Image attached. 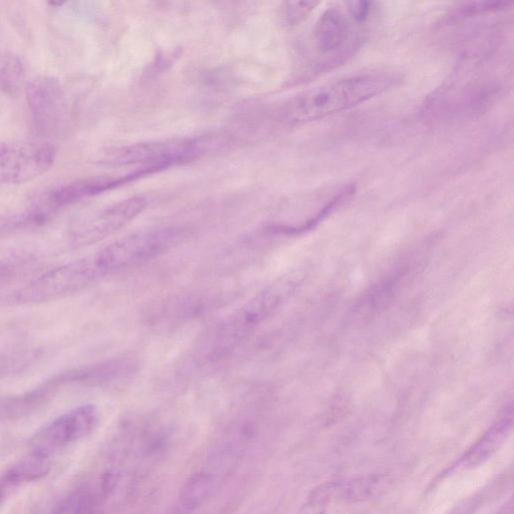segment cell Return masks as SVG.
I'll use <instances>...</instances> for the list:
<instances>
[{
    "label": "cell",
    "instance_id": "6da1fadb",
    "mask_svg": "<svg viewBox=\"0 0 514 514\" xmlns=\"http://www.w3.org/2000/svg\"><path fill=\"white\" fill-rule=\"evenodd\" d=\"M400 82L394 71L377 70L356 74L311 89L289 101L282 121L297 127L351 110L393 88Z\"/></svg>",
    "mask_w": 514,
    "mask_h": 514
},
{
    "label": "cell",
    "instance_id": "7a4b0ae2",
    "mask_svg": "<svg viewBox=\"0 0 514 514\" xmlns=\"http://www.w3.org/2000/svg\"><path fill=\"white\" fill-rule=\"evenodd\" d=\"M287 289L283 282L272 284L224 318L202 341L201 358L216 362L232 353L278 310Z\"/></svg>",
    "mask_w": 514,
    "mask_h": 514
},
{
    "label": "cell",
    "instance_id": "3957f363",
    "mask_svg": "<svg viewBox=\"0 0 514 514\" xmlns=\"http://www.w3.org/2000/svg\"><path fill=\"white\" fill-rule=\"evenodd\" d=\"M185 237V230L178 227L133 233L95 253V261L101 275L106 278L157 259L180 244Z\"/></svg>",
    "mask_w": 514,
    "mask_h": 514
},
{
    "label": "cell",
    "instance_id": "277c9868",
    "mask_svg": "<svg viewBox=\"0 0 514 514\" xmlns=\"http://www.w3.org/2000/svg\"><path fill=\"white\" fill-rule=\"evenodd\" d=\"M103 279L94 254L40 277L21 290L18 304H41L76 294Z\"/></svg>",
    "mask_w": 514,
    "mask_h": 514
},
{
    "label": "cell",
    "instance_id": "5b68a950",
    "mask_svg": "<svg viewBox=\"0 0 514 514\" xmlns=\"http://www.w3.org/2000/svg\"><path fill=\"white\" fill-rule=\"evenodd\" d=\"M207 147V140L200 137L138 144L112 152L105 162L114 165L142 164L165 170L195 160Z\"/></svg>",
    "mask_w": 514,
    "mask_h": 514
},
{
    "label": "cell",
    "instance_id": "8992f818",
    "mask_svg": "<svg viewBox=\"0 0 514 514\" xmlns=\"http://www.w3.org/2000/svg\"><path fill=\"white\" fill-rule=\"evenodd\" d=\"M55 147L44 141L0 143V182L23 184L47 173L55 163Z\"/></svg>",
    "mask_w": 514,
    "mask_h": 514
},
{
    "label": "cell",
    "instance_id": "52a82bcc",
    "mask_svg": "<svg viewBox=\"0 0 514 514\" xmlns=\"http://www.w3.org/2000/svg\"><path fill=\"white\" fill-rule=\"evenodd\" d=\"M100 414L95 405L79 406L40 429L32 439L33 451L51 456L94 431Z\"/></svg>",
    "mask_w": 514,
    "mask_h": 514
},
{
    "label": "cell",
    "instance_id": "ba28073f",
    "mask_svg": "<svg viewBox=\"0 0 514 514\" xmlns=\"http://www.w3.org/2000/svg\"><path fill=\"white\" fill-rule=\"evenodd\" d=\"M313 41L318 55L330 66L343 63L360 45L352 21L338 7L329 8L320 17Z\"/></svg>",
    "mask_w": 514,
    "mask_h": 514
},
{
    "label": "cell",
    "instance_id": "9c48e42d",
    "mask_svg": "<svg viewBox=\"0 0 514 514\" xmlns=\"http://www.w3.org/2000/svg\"><path fill=\"white\" fill-rule=\"evenodd\" d=\"M28 103L36 132L51 136L61 130L66 121L68 104L60 82L49 76L33 79L27 87Z\"/></svg>",
    "mask_w": 514,
    "mask_h": 514
},
{
    "label": "cell",
    "instance_id": "30bf717a",
    "mask_svg": "<svg viewBox=\"0 0 514 514\" xmlns=\"http://www.w3.org/2000/svg\"><path fill=\"white\" fill-rule=\"evenodd\" d=\"M147 206L145 197L134 196L90 215L74 226L71 234L73 243L86 246L99 242L126 226Z\"/></svg>",
    "mask_w": 514,
    "mask_h": 514
},
{
    "label": "cell",
    "instance_id": "8fae6325",
    "mask_svg": "<svg viewBox=\"0 0 514 514\" xmlns=\"http://www.w3.org/2000/svg\"><path fill=\"white\" fill-rule=\"evenodd\" d=\"M159 171L162 170L156 167H143L123 176H103L78 180L50 191L38 204L53 214L58 209L103 194Z\"/></svg>",
    "mask_w": 514,
    "mask_h": 514
},
{
    "label": "cell",
    "instance_id": "7c38bea8",
    "mask_svg": "<svg viewBox=\"0 0 514 514\" xmlns=\"http://www.w3.org/2000/svg\"><path fill=\"white\" fill-rule=\"evenodd\" d=\"M512 425V415H504L485 432L461 457L459 464L466 468L476 467L491 458L504 443Z\"/></svg>",
    "mask_w": 514,
    "mask_h": 514
},
{
    "label": "cell",
    "instance_id": "4fadbf2b",
    "mask_svg": "<svg viewBox=\"0 0 514 514\" xmlns=\"http://www.w3.org/2000/svg\"><path fill=\"white\" fill-rule=\"evenodd\" d=\"M54 382L22 396L0 401V420H15L31 415L45 406L56 390Z\"/></svg>",
    "mask_w": 514,
    "mask_h": 514
},
{
    "label": "cell",
    "instance_id": "5bb4252c",
    "mask_svg": "<svg viewBox=\"0 0 514 514\" xmlns=\"http://www.w3.org/2000/svg\"><path fill=\"white\" fill-rule=\"evenodd\" d=\"M388 479L383 475H368L345 482H335L334 497L345 502H358L376 496L385 489Z\"/></svg>",
    "mask_w": 514,
    "mask_h": 514
},
{
    "label": "cell",
    "instance_id": "9a60e30c",
    "mask_svg": "<svg viewBox=\"0 0 514 514\" xmlns=\"http://www.w3.org/2000/svg\"><path fill=\"white\" fill-rule=\"evenodd\" d=\"M24 80L25 68L21 59L12 53L0 51V91L16 95Z\"/></svg>",
    "mask_w": 514,
    "mask_h": 514
},
{
    "label": "cell",
    "instance_id": "2e32d148",
    "mask_svg": "<svg viewBox=\"0 0 514 514\" xmlns=\"http://www.w3.org/2000/svg\"><path fill=\"white\" fill-rule=\"evenodd\" d=\"M512 6V3H504V2H493V3H485V2H476V3H468L458 6L455 9L448 19L451 22L465 21L467 19H472L479 16L497 14L500 12L506 11L508 8Z\"/></svg>",
    "mask_w": 514,
    "mask_h": 514
},
{
    "label": "cell",
    "instance_id": "e0dca14e",
    "mask_svg": "<svg viewBox=\"0 0 514 514\" xmlns=\"http://www.w3.org/2000/svg\"><path fill=\"white\" fill-rule=\"evenodd\" d=\"M94 497L84 491L73 493L64 499L52 514H95Z\"/></svg>",
    "mask_w": 514,
    "mask_h": 514
},
{
    "label": "cell",
    "instance_id": "ac0fdd59",
    "mask_svg": "<svg viewBox=\"0 0 514 514\" xmlns=\"http://www.w3.org/2000/svg\"><path fill=\"white\" fill-rule=\"evenodd\" d=\"M335 482L320 485L311 492L298 514H326L328 503L334 498Z\"/></svg>",
    "mask_w": 514,
    "mask_h": 514
},
{
    "label": "cell",
    "instance_id": "d6986e66",
    "mask_svg": "<svg viewBox=\"0 0 514 514\" xmlns=\"http://www.w3.org/2000/svg\"><path fill=\"white\" fill-rule=\"evenodd\" d=\"M320 5L317 2H292L285 5L284 17L290 26L304 22Z\"/></svg>",
    "mask_w": 514,
    "mask_h": 514
},
{
    "label": "cell",
    "instance_id": "ffe728a7",
    "mask_svg": "<svg viewBox=\"0 0 514 514\" xmlns=\"http://www.w3.org/2000/svg\"><path fill=\"white\" fill-rule=\"evenodd\" d=\"M349 16L356 24L366 23L373 13V4L366 2L347 3Z\"/></svg>",
    "mask_w": 514,
    "mask_h": 514
},
{
    "label": "cell",
    "instance_id": "44dd1931",
    "mask_svg": "<svg viewBox=\"0 0 514 514\" xmlns=\"http://www.w3.org/2000/svg\"><path fill=\"white\" fill-rule=\"evenodd\" d=\"M20 485L6 472L0 477V505L18 488Z\"/></svg>",
    "mask_w": 514,
    "mask_h": 514
},
{
    "label": "cell",
    "instance_id": "7402d4cb",
    "mask_svg": "<svg viewBox=\"0 0 514 514\" xmlns=\"http://www.w3.org/2000/svg\"><path fill=\"white\" fill-rule=\"evenodd\" d=\"M494 514H514V502L511 497Z\"/></svg>",
    "mask_w": 514,
    "mask_h": 514
}]
</instances>
